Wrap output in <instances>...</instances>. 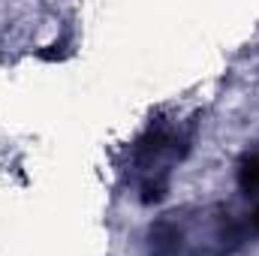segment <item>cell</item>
<instances>
[{
    "label": "cell",
    "instance_id": "6da1fadb",
    "mask_svg": "<svg viewBox=\"0 0 259 256\" xmlns=\"http://www.w3.org/2000/svg\"><path fill=\"white\" fill-rule=\"evenodd\" d=\"M238 187L247 196L259 193V151L241 157V163H238Z\"/></svg>",
    "mask_w": 259,
    "mask_h": 256
}]
</instances>
